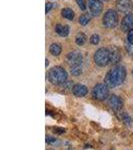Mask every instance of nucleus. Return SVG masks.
<instances>
[{"instance_id":"f03ea898","label":"nucleus","mask_w":133,"mask_h":150,"mask_svg":"<svg viewBox=\"0 0 133 150\" xmlns=\"http://www.w3.org/2000/svg\"><path fill=\"white\" fill-rule=\"evenodd\" d=\"M67 72L64 68L60 66H55L49 70L48 79L54 85H60L67 80Z\"/></svg>"},{"instance_id":"9d476101","label":"nucleus","mask_w":133,"mask_h":150,"mask_svg":"<svg viewBox=\"0 0 133 150\" xmlns=\"http://www.w3.org/2000/svg\"><path fill=\"white\" fill-rule=\"evenodd\" d=\"M108 104L111 108H113L114 110H120L123 106V102L118 96L116 95H110L108 97Z\"/></svg>"},{"instance_id":"c756f323","label":"nucleus","mask_w":133,"mask_h":150,"mask_svg":"<svg viewBox=\"0 0 133 150\" xmlns=\"http://www.w3.org/2000/svg\"><path fill=\"white\" fill-rule=\"evenodd\" d=\"M132 74H133V69H132Z\"/></svg>"},{"instance_id":"f8f14e48","label":"nucleus","mask_w":133,"mask_h":150,"mask_svg":"<svg viewBox=\"0 0 133 150\" xmlns=\"http://www.w3.org/2000/svg\"><path fill=\"white\" fill-rule=\"evenodd\" d=\"M72 92H73V94L76 97H84L87 94V92H88V89L83 84H75Z\"/></svg>"},{"instance_id":"393cba45","label":"nucleus","mask_w":133,"mask_h":150,"mask_svg":"<svg viewBox=\"0 0 133 150\" xmlns=\"http://www.w3.org/2000/svg\"><path fill=\"white\" fill-rule=\"evenodd\" d=\"M56 141V138H53V137H47L46 138V142L48 144H52Z\"/></svg>"},{"instance_id":"a878e982","label":"nucleus","mask_w":133,"mask_h":150,"mask_svg":"<svg viewBox=\"0 0 133 150\" xmlns=\"http://www.w3.org/2000/svg\"><path fill=\"white\" fill-rule=\"evenodd\" d=\"M52 3H50V2H48V3H46V13H48L50 10H51L52 8Z\"/></svg>"},{"instance_id":"2eb2a0df","label":"nucleus","mask_w":133,"mask_h":150,"mask_svg":"<svg viewBox=\"0 0 133 150\" xmlns=\"http://www.w3.org/2000/svg\"><path fill=\"white\" fill-rule=\"evenodd\" d=\"M50 53H51L52 55H54V56H58V55L61 53V46H60L59 44H57V43H53V44L50 45Z\"/></svg>"},{"instance_id":"412c9836","label":"nucleus","mask_w":133,"mask_h":150,"mask_svg":"<svg viewBox=\"0 0 133 150\" xmlns=\"http://www.w3.org/2000/svg\"><path fill=\"white\" fill-rule=\"evenodd\" d=\"M99 40H100V38H99V35H97V34H93L90 37V43H91V44H93V45L98 44Z\"/></svg>"},{"instance_id":"f257e3e1","label":"nucleus","mask_w":133,"mask_h":150,"mask_svg":"<svg viewBox=\"0 0 133 150\" xmlns=\"http://www.w3.org/2000/svg\"><path fill=\"white\" fill-rule=\"evenodd\" d=\"M126 77V70L122 66H116L107 72L104 79L105 84L109 88H114L123 83Z\"/></svg>"},{"instance_id":"dca6fc26","label":"nucleus","mask_w":133,"mask_h":150,"mask_svg":"<svg viewBox=\"0 0 133 150\" xmlns=\"http://www.w3.org/2000/svg\"><path fill=\"white\" fill-rule=\"evenodd\" d=\"M86 40H87L86 35L84 34V33H82V32L78 33V34L76 35V37H75V42H76V44L78 45V46H82V45L85 44Z\"/></svg>"},{"instance_id":"cd10ccee","label":"nucleus","mask_w":133,"mask_h":150,"mask_svg":"<svg viewBox=\"0 0 133 150\" xmlns=\"http://www.w3.org/2000/svg\"><path fill=\"white\" fill-rule=\"evenodd\" d=\"M48 65H49V62H48V60L46 59V67H48Z\"/></svg>"},{"instance_id":"f3484780","label":"nucleus","mask_w":133,"mask_h":150,"mask_svg":"<svg viewBox=\"0 0 133 150\" xmlns=\"http://www.w3.org/2000/svg\"><path fill=\"white\" fill-rule=\"evenodd\" d=\"M90 20H91V16H90V14H88V13L83 14V15H81L80 17H79V23H80L82 26L87 25V24L90 22Z\"/></svg>"},{"instance_id":"b1692460","label":"nucleus","mask_w":133,"mask_h":150,"mask_svg":"<svg viewBox=\"0 0 133 150\" xmlns=\"http://www.w3.org/2000/svg\"><path fill=\"white\" fill-rule=\"evenodd\" d=\"M127 41L129 43H132L133 44V30H130L129 32L127 33Z\"/></svg>"},{"instance_id":"c85d7f7f","label":"nucleus","mask_w":133,"mask_h":150,"mask_svg":"<svg viewBox=\"0 0 133 150\" xmlns=\"http://www.w3.org/2000/svg\"><path fill=\"white\" fill-rule=\"evenodd\" d=\"M101 1H108V0H101Z\"/></svg>"},{"instance_id":"20e7f679","label":"nucleus","mask_w":133,"mask_h":150,"mask_svg":"<svg viewBox=\"0 0 133 150\" xmlns=\"http://www.w3.org/2000/svg\"><path fill=\"white\" fill-rule=\"evenodd\" d=\"M108 87L106 84L104 83H98L94 86L93 90H92V96L94 99L96 100H104L108 97L109 95V90H108Z\"/></svg>"},{"instance_id":"aec40b11","label":"nucleus","mask_w":133,"mask_h":150,"mask_svg":"<svg viewBox=\"0 0 133 150\" xmlns=\"http://www.w3.org/2000/svg\"><path fill=\"white\" fill-rule=\"evenodd\" d=\"M73 83L71 81H65L64 83H62L61 88L63 89L64 91H70V90H73Z\"/></svg>"},{"instance_id":"39448f33","label":"nucleus","mask_w":133,"mask_h":150,"mask_svg":"<svg viewBox=\"0 0 133 150\" xmlns=\"http://www.w3.org/2000/svg\"><path fill=\"white\" fill-rule=\"evenodd\" d=\"M118 23V15L116 13V11L110 10L106 11V13L104 14V17H103V25L104 27L111 29V28H114L116 27Z\"/></svg>"},{"instance_id":"7ed1b4c3","label":"nucleus","mask_w":133,"mask_h":150,"mask_svg":"<svg viewBox=\"0 0 133 150\" xmlns=\"http://www.w3.org/2000/svg\"><path fill=\"white\" fill-rule=\"evenodd\" d=\"M94 61L100 67L106 66L108 63H110L109 49H107V48H99L94 54Z\"/></svg>"},{"instance_id":"4be33fe9","label":"nucleus","mask_w":133,"mask_h":150,"mask_svg":"<svg viewBox=\"0 0 133 150\" xmlns=\"http://www.w3.org/2000/svg\"><path fill=\"white\" fill-rule=\"evenodd\" d=\"M125 48H126L127 52L133 56V44L132 43H129L128 41H126V42H125Z\"/></svg>"},{"instance_id":"5701e85b","label":"nucleus","mask_w":133,"mask_h":150,"mask_svg":"<svg viewBox=\"0 0 133 150\" xmlns=\"http://www.w3.org/2000/svg\"><path fill=\"white\" fill-rule=\"evenodd\" d=\"M76 2L81 10H83V11L86 10V1L85 0H76Z\"/></svg>"},{"instance_id":"a211bd4d","label":"nucleus","mask_w":133,"mask_h":150,"mask_svg":"<svg viewBox=\"0 0 133 150\" xmlns=\"http://www.w3.org/2000/svg\"><path fill=\"white\" fill-rule=\"evenodd\" d=\"M70 72L73 76H79L82 73V65H75L70 67Z\"/></svg>"},{"instance_id":"1a4fd4ad","label":"nucleus","mask_w":133,"mask_h":150,"mask_svg":"<svg viewBox=\"0 0 133 150\" xmlns=\"http://www.w3.org/2000/svg\"><path fill=\"white\" fill-rule=\"evenodd\" d=\"M121 29L124 32H127V33L133 29V14L132 13H127L126 16L122 19Z\"/></svg>"},{"instance_id":"ddd939ff","label":"nucleus","mask_w":133,"mask_h":150,"mask_svg":"<svg viewBox=\"0 0 133 150\" xmlns=\"http://www.w3.org/2000/svg\"><path fill=\"white\" fill-rule=\"evenodd\" d=\"M55 32L61 37H66L69 34V27L67 25H62V24H57L55 26Z\"/></svg>"},{"instance_id":"6ab92c4d","label":"nucleus","mask_w":133,"mask_h":150,"mask_svg":"<svg viewBox=\"0 0 133 150\" xmlns=\"http://www.w3.org/2000/svg\"><path fill=\"white\" fill-rule=\"evenodd\" d=\"M120 117H121V120L124 122L125 125H127V126H131L132 125V119H131V117L127 114V113L122 112L121 115H120Z\"/></svg>"},{"instance_id":"6e6552de","label":"nucleus","mask_w":133,"mask_h":150,"mask_svg":"<svg viewBox=\"0 0 133 150\" xmlns=\"http://www.w3.org/2000/svg\"><path fill=\"white\" fill-rule=\"evenodd\" d=\"M116 7H117L118 11L122 12V13H129L133 8V4L131 0H117Z\"/></svg>"},{"instance_id":"0eeeda50","label":"nucleus","mask_w":133,"mask_h":150,"mask_svg":"<svg viewBox=\"0 0 133 150\" xmlns=\"http://www.w3.org/2000/svg\"><path fill=\"white\" fill-rule=\"evenodd\" d=\"M88 6L90 9V12L93 16L100 15L102 11V2L101 0H88Z\"/></svg>"},{"instance_id":"4468645a","label":"nucleus","mask_w":133,"mask_h":150,"mask_svg":"<svg viewBox=\"0 0 133 150\" xmlns=\"http://www.w3.org/2000/svg\"><path fill=\"white\" fill-rule=\"evenodd\" d=\"M61 14L65 19H67V20H73L74 19V12L72 9H70V8L62 9Z\"/></svg>"},{"instance_id":"9b49d317","label":"nucleus","mask_w":133,"mask_h":150,"mask_svg":"<svg viewBox=\"0 0 133 150\" xmlns=\"http://www.w3.org/2000/svg\"><path fill=\"white\" fill-rule=\"evenodd\" d=\"M109 54H110V63L111 64H117L118 62L120 61L121 55H120V51L117 47H115V46L110 47Z\"/></svg>"},{"instance_id":"bb28decb","label":"nucleus","mask_w":133,"mask_h":150,"mask_svg":"<svg viewBox=\"0 0 133 150\" xmlns=\"http://www.w3.org/2000/svg\"><path fill=\"white\" fill-rule=\"evenodd\" d=\"M63 131H64L63 128H60V129H59V128H56V129H54V132L55 133H62Z\"/></svg>"},{"instance_id":"423d86ee","label":"nucleus","mask_w":133,"mask_h":150,"mask_svg":"<svg viewBox=\"0 0 133 150\" xmlns=\"http://www.w3.org/2000/svg\"><path fill=\"white\" fill-rule=\"evenodd\" d=\"M66 61L70 67L75 66V65H82V55L80 52L78 51H73L70 52L69 54H67L66 56Z\"/></svg>"}]
</instances>
